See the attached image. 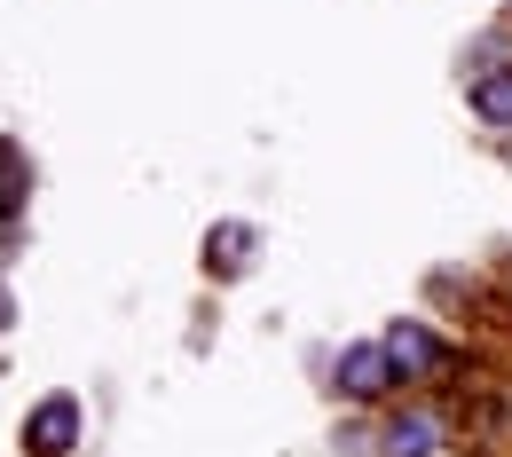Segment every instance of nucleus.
Masks as SVG:
<instances>
[{
  "label": "nucleus",
  "mask_w": 512,
  "mask_h": 457,
  "mask_svg": "<svg viewBox=\"0 0 512 457\" xmlns=\"http://www.w3.org/2000/svg\"><path fill=\"white\" fill-rule=\"evenodd\" d=\"M79 442V394H48L32 418H24V450L32 457H64Z\"/></svg>",
  "instance_id": "nucleus-1"
},
{
  "label": "nucleus",
  "mask_w": 512,
  "mask_h": 457,
  "mask_svg": "<svg viewBox=\"0 0 512 457\" xmlns=\"http://www.w3.org/2000/svg\"><path fill=\"white\" fill-rule=\"evenodd\" d=\"M386 379H394V355H386V339H363V347H347V355H339V387L355 394V402L386 394Z\"/></svg>",
  "instance_id": "nucleus-2"
},
{
  "label": "nucleus",
  "mask_w": 512,
  "mask_h": 457,
  "mask_svg": "<svg viewBox=\"0 0 512 457\" xmlns=\"http://www.w3.org/2000/svg\"><path fill=\"white\" fill-rule=\"evenodd\" d=\"M386 355H394V371H402V379L442 371V363H449V347L434 339V331H418V324H394V331H386Z\"/></svg>",
  "instance_id": "nucleus-3"
},
{
  "label": "nucleus",
  "mask_w": 512,
  "mask_h": 457,
  "mask_svg": "<svg viewBox=\"0 0 512 457\" xmlns=\"http://www.w3.org/2000/svg\"><path fill=\"white\" fill-rule=\"evenodd\" d=\"M379 450L386 457H434L442 450V426H434L426 410H410V418H394V426L379 434Z\"/></svg>",
  "instance_id": "nucleus-4"
},
{
  "label": "nucleus",
  "mask_w": 512,
  "mask_h": 457,
  "mask_svg": "<svg viewBox=\"0 0 512 457\" xmlns=\"http://www.w3.org/2000/svg\"><path fill=\"white\" fill-rule=\"evenodd\" d=\"M205 261L221 268V276H237V268L253 261V229H245V221H221V229L205 237Z\"/></svg>",
  "instance_id": "nucleus-5"
},
{
  "label": "nucleus",
  "mask_w": 512,
  "mask_h": 457,
  "mask_svg": "<svg viewBox=\"0 0 512 457\" xmlns=\"http://www.w3.org/2000/svg\"><path fill=\"white\" fill-rule=\"evenodd\" d=\"M473 111H481L489 127H512V71H489V79H473Z\"/></svg>",
  "instance_id": "nucleus-6"
},
{
  "label": "nucleus",
  "mask_w": 512,
  "mask_h": 457,
  "mask_svg": "<svg viewBox=\"0 0 512 457\" xmlns=\"http://www.w3.org/2000/svg\"><path fill=\"white\" fill-rule=\"evenodd\" d=\"M24 197H32V166L0 142V213H24Z\"/></svg>",
  "instance_id": "nucleus-7"
},
{
  "label": "nucleus",
  "mask_w": 512,
  "mask_h": 457,
  "mask_svg": "<svg viewBox=\"0 0 512 457\" xmlns=\"http://www.w3.org/2000/svg\"><path fill=\"white\" fill-rule=\"evenodd\" d=\"M16 324V300H8V284H0V331Z\"/></svg>",
  "instance_id": "nucleus-8"
}]
</instances>
